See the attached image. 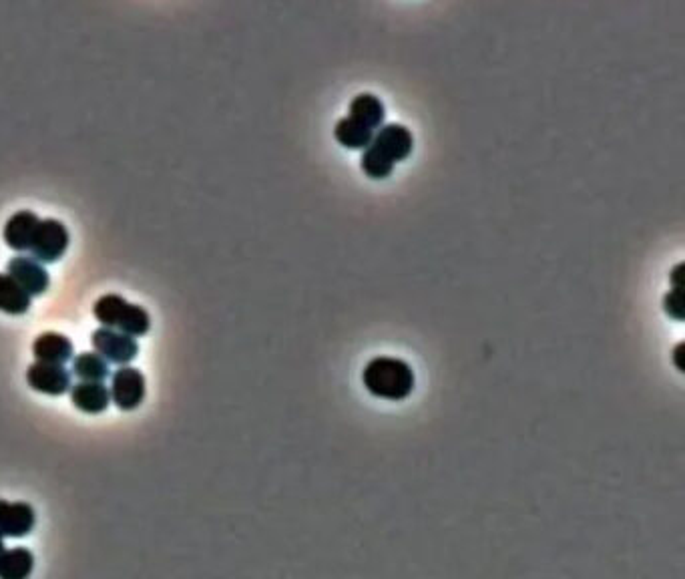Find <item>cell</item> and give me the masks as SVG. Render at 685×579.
<instances>
[{"mask_svg":"<svg viewBox=\"0 0 685 579\" xmlns=\"http://www.w3.org/2000/svg\"><path fill=\"white\" fill-rule=\"evenodd\" d=\"M67 248H69L67 226L55 218L41 220L31 242L33 258L39 262H57L67 252Z\"/></svg>","mask_w":685,"mask_h":579,"instance_id":"5b68a950","label":"cell"},{"mask_svg":"<svg viewBox=\"0 0 685 579\" xmlns=\"http://www.w3.org/2000/svg\"><path fill=\"white\" fill-rule=\"evenodd\" d=\"M95 318L113 330H119L129 336H143L151 328V318L145 308L127 302L119 294H105L93 306Z\"/></svg>","mask_w":685,"mask_h":579,"instance_id":"3957f363","label":"cell"},{"mask_svg":"<svg viewBox=\"0 0 685 579\" xmlns=\"http://www.w3.org/2000/svg\"><path fill=\"white\" fill-rule=\"evenodd\" d=\"M73 374L81 382H103L109 376V362L97 352H81L73 358Z\"/></svg>","mask_w":685,"mask_h":579,"instance_id":"e0dca14e","label":"cell"},{"mask_svg":"<svg viewBox=\"0 0 685 579\" xmlns=\"http://www.w3.org/2000/svg\"><path fill=\"white\" fill-rule=\"evenodd\" d=\"M27 382L33 391L49 395V397H61L73 386V374L67 370L65 364H53V362H33L27 368Z\"/></svg>","mask_w":685,"mask_h":579,"instance_id":"52a82bcc","label":"cell"},{"mask_svg":"<svg viewBox=\"0 0 685 579\" xmlns=\"http://www.w3.org/2000/svg\"><path fill=\"white\" fill-rule=\"evenodd\" d=\"M39 222V216L29 210L13 214L5 226V242L17 252L31 250V242Z\"/></svg>","mask_w":685,"mask_h":579,"instance_id":"7c38bea8","label":"cell"},{"mask_svg":"<svg viewBox=\"0 0 685 579\" xmlns=\"http://www.w3.org/2000/svg\"><path fill=\"white\" fill-rule=\"evenodd\" d=\"M374 135L376 131L348 115L342 117L334 127V139L348 151H364L372 143Z\"/></svg>","mask_w":685,"mask_h":579,"instance_id":"5bb4252c","label":"cell"},{"mask_svg":"<svg viewBox=\"0 0 685 579\" xmlns=\"http://www.w3.org/2000/svg\"><path fill=\"white\" fill-rule=\"evenodd\" d=\"M37 525L35 507L25 501L0 499V539L27 537Z\"/></svg>","mask_w":685,"mask_h":579,"instance_id":"ba28073f","label":"cell"},{"mask_svg":"<svg viewBox=\"0 0 685 579\" xmlns=\"http://www.w3.org/2000/svg\"><path fill=\"white\" fill-rule=\"evenodd\" d=\"M91 344L95 352L103 356L107 362L121 366H127L131 360H135L139 352V344L133 336L107 326H101L91 334Z\"/></svg>","mask_w":685,"mask_h":579,"instance_id":"8992f818","label":"cell"},{"mask_svg":"<svg viewBox=\"0 0 685 579\" xmlns=\"http://www.w3.org/2000/svg\"><path fill=\"white\" fill-rule=\"evenodd\" d=\"M71 403L87 415L105 413L111 405L109 389L103 382H77L71 386Z\"/></svg>","mask_w":685,"mask_h":579,"instance_id":"30bf717a","label":"cell"},{"mask_svg":"<svg viewBox=\"0 0 685 579\" xmlns=\"http://www.w3.org/2000/svg\"><path fill=\"white\" fill-rule=\"evenodd\" d=\"M348 117H352V119L364 123L366 127H370L372 131H376L384 125L386 107H384L382 99L376 97L374 93H360L352 99V103L348 107Z\"/></svg>","mask_w":685,"mask_h":579,"instance_id":"4fadbf2b","label":"cell"},{"mask_svg":"<svg viewBox=\"0 0 685 579\" xmlns=\"http://www.w3.org/2000/svg\"><path fill=\"white\" fill-rule=\"evenodd\" d=\"M7 270V274L13 276L31 296H39L49 288V272L33 256H15Z\"/></svg>","mask_w":685,"mask_h":579,"instance_id":"9c48e42d","label":"cell"},{"mask_svg":"<svg viewBox=\"0 0 685 579\" xmlns=\"http://www.w3.org/2000/svg\"><path fill=\"white\" fill-rule=\"evenodd\" d=\"M663 312L673 318L675 322H681L683 320V314H681V292L679 288H673L669 290L665 296H663Z\"/></svg>","mask_w":685,"mask_h":579,"instance_id":"ac0fdd59","label":"cell"},{"mask_svg":"<svg viewBox=\"0 0 685 579\" xmlns=\"http://www.w3.org/2000/svg\"><path fill=\"white\" fill-rule=\"evenodd\" d=\"M33 296L9 274H0V310L19 316L31 308Z\"/></svg>","mask_w":685,"mask_h":579,"instance_id":"9a60e30c","label":"cell"},{"mask_svg":"<svg viewBox=\"0 0 685 579\" xmlns=\"http://www.w3.org/2000/svg\"><path fill=\"white\" fill-rule=\"evenodd\" d=\"M35 569V555L27 547L7 549L0 559V579H29Z\"/></svg>","mask_w":685,"mask_h":579,"instance_id":"2e32d148","label":"cell"},{"mask_svg":"<svg viewBox=\"0 0 685 579\" xmlns=\"http://www.w3.org/2000/svg\"><path fill=\"white\" fill-rule=\"evenodd\" d=\"M33 354L39 362H53V364H65L73 358L75 348L73 342L61 334V332H43L33 342Z\"/></svg>","mask_w":685,"mask_h":579,"instance_id":"8fae6325","label":"cell"},{"mask_svg":"<svg viewBox=\"0 0 685 579\" xmlns=\"http://www.w3.org/2000/svg\"><path fill=\"white\" fill-rule=\"evenodd\" d=\"M5 551H7V545H5V539H0V559H3V555H5Z\"/></svg>","mask_w":685,"mask_h":579,"instance_id":"d6986e66","label":"cell"},{"mask_svg":"<svg viewBox=\"0 0 685 579\" xmlns=\"http://www.w3.org/2000/svg\"><path fill=\"white\" fill-rule=\"evenodd\" d=\"M145 393L147 382L139 368L121 366L111 376V403H115V407H119L121 411H135L143 403Z\"/></svg>","mask_w":685,"mask_h":579,"instance_id":"277c9868","label":"cell"},{"mask_svg":"<svg viewBox=\"0 0 685 579\" xmlns=\"http://www.w3.org/2000/svg\"><path fill=\"white\" fill-rule=\"evenodd\" d=\"M364 389L384 401L400 403L414 391L416 376L408 362L394 356H376L362 370Z\"/></svg>","mask_w":685,"mask_h":579,"instance_id":"7a4b0ae2","label":"cell"},{"mask_svg":"<svg viewBox=\"0 0 685 579\" xmlns=\"http://www.w3.org/2000/svg\"><path fill=\"white\" fill-rule=\"evenodd\" d=\"M414 151L412 131L402 123H384L372 143L362 151L360 169L374 181H384L394 167L408 159Z\"/></svg>","mask_w":685,"mask_h":579,"instance_id":"6da1fadb","label":"cell"}]
</instances>
